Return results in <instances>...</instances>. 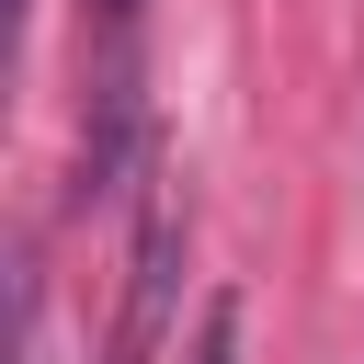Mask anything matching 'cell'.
Listing matches in <instances>:
<instances>
[{"mask_svg": "<svg viewBox=\"0 0 364 364\" xmlns=\"http://www.w3.org/2000/svg\"><path fill=\"white\" fill-rule=\"evenodd\" d=\"M182 193L159 182L148 205H136V250H125V318H114V353L102 364H159V341H171V296H182Z\"/></svg>", "mask_w": 364, "mask_h": 364, "instance_id": "obj_1", "label": "cell"}, {"mask_svg": "<svg viewBox=\"0 0 364 364\" xmlns=\"http://www.w3.org/2000/svg\"><path fill=\"white\" fill-rule=\"evenodd\" d=\"M193 364H239V307H228V296L205 307V330H193Z\"/></svg>", "mask_w": 364, "mask_h": 364, "instance_id": "obj_2", "label": "cell"}, {"mask_svg": "<svg viewBox=\"0 0 364 364\" xmlns=\"http://www.w3.org/2000/svg\"><path fill=\"white\" fill-rule=\"evenodd\" d=\"M102 11H136V0H102Z\"/></svg>", "mask_w": 364, "mask_h": 364, "instance_id": "obj_3", "label": "cell"}]
</instances>
